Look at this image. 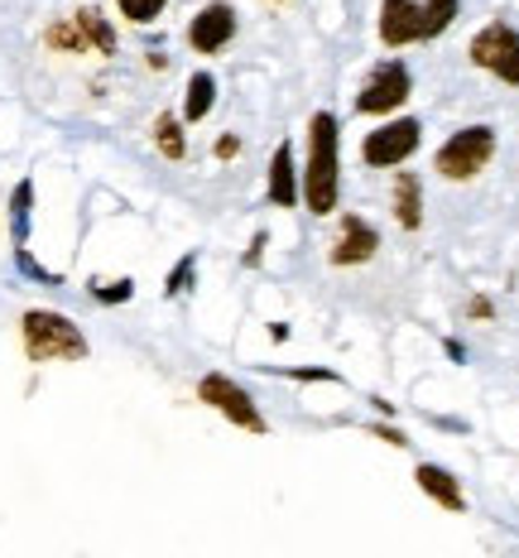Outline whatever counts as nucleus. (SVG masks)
I'll use <instances>...</instances> for the list:
<instances>
[{"instance_id":"nucleus-1","label":"nucleus","mask_w":519,"mask_h":558,"mask_svg":"<svg viewBox=\"0 0 519 558\" xmlns=\"http://www.w3.org/2000/svg\"><path fill=\"white\" fill-rule=\"evenodd\" d=\"M342 197V125L332 111L308 121V165H304V207L313 217H332Z\"/></svg>"},{"instance_id":"nucleus-2","label":"nucleus","mask_w":519,"mask_h":558,"mask_svg":"<svg viewBox=\"0 0 519 558\" xmlns=\"http://www.w3.org/2000/svg\"><path fill=\"white\" fill-rule=\"evenodd\" d=\"M20 337H25V356L34 366H53V362H87V337L67 313L53 308H29L20 318Z\"/></svg>"},{"instance_id":"nucleus-3","label":"nucleus","mask_w":519,"mask_h":558,"mask_svg":"<svg viewBox=\"0 0 519 558\" xmlns=\"http://www.w3.org/2000/svg\"><path fill=\"white\" fill-rule=\"evenodd\" d=\"M495 159V131L491 125H461L457 135H447L433 155V169L447 183H471L481 169Z\"/></svg>"},{"instance_id":"nucleus-4","label":"nucleus","mask_w":519,"mask_h":558,"mask_svg":"<svg viewBox=\"0 0 519 558\" xmlns=\"http://www.w3.org/2000/svg\"><path fill=\"white\" fill-rule=\"evenodd\" d=\"M467 58L481 68V73H491L495 83L519 87V34L505 25V20H491L486 29L471 34Z\"/></svg>"},{"instance_id":"nucleus-5","label":"nucleus","mask_w":519,"mask_h":558,"mask_svg":"<svg viewBox=\"0 0 519 558\" xmlns=\"http://www.w3.org/2000/svg\"><path fill=\"white\" fill-rule=\"evenodd\" d=\"M419 145H423V125L413 116H399V121L375 125L361 140V159H366V169H399V165H409Z\"/></svg>"},{"instance_id":"nucleus-6","label":"nucleus","mask_w":519,"mask_h":558,"mask_svg":"<svg viewBox=\"0 0 519 558\" xmlns=\"http://www.w3.org/2000/svg\"><path fill=\"white\" fill-rule=\"evenodd\" d=\"M198 400L212 404L217 414L231 418L236 428H246V434H270V424H264L260 404L250 400V395L240 390L231 376H217V371H212V376H202V380H198Z\"/></svg>"},{"instance_id":"nucleus-7","label":"nucleus","mask_w":519,"mask_h":558,"mask_svg":"<svg viewBox=\"0 0 519 558\" xmlns=\"http://www.w3.org/2000/svg\"><path fill=\"white\" fill-rule=\"evenodd\" d=\"M409 92H413L409 68H404L399 58H390V63H380L375 73L366 77L361 97H356V111L361 116H395L404 101H409Z\"/></svg>"},{"instance_id":"nucleus-8","label":"nucleus","mask_w":519,"mask_h":558,"mask_svg":"<svg viewBox=\"0 0 519 558\" xmlns=\"http://www.w3.org/2000/svg\"><path fill=\"white\" fill-rule=\"evenodd\" d=\"M236 5L231 0H207L198 15L188 20V44L193 53H222L231 39H236Z\"/></svg>"},{"instance_id":"nucleus-9","label":"nucleus","mask_w":519,"mask_h":558,"mask_svg":"<svg viewBox=\"0 0 519 558\" xmlns=\"http://www.w3.org/2000/svg\"><path fill=\"white\" fill-rule=\"evenodd\" d=\"M380 44L385 49H409L423 44V5L419 0H380Z\"/></svg>"},{"instance_id":"nucleus-10","label":"nucleus","mask_w":519,"mask_h":558,"mask_svg":"<svg viewBox=\"0 0 519 558\" xmlns=\"http://www.w3.org/2000/svg\"><path fill=\"white\" fill-rule=\"evenodd\" d=\"M375 251H380V231L366 222V217L346 213V217H342V236H337V246L328 251V260L337 265V270H351V265H366V260H371Z\"/></svg>"},{"instance_id":"nucleus-11","label":"nucleus","mask_w":519,"mask_h":558,"mask_svg":"<svg viewBox=\"0 0 519 558\" xmlns=\"http://www.w3.org/2000/svg\"><path fill=\"white\" fill-rule=\"evenodd\" d=\"M264 197H270L274 207H298L304 203V179L294 173V145L280 140L270 155V183H264Z\"/></svg>"},{"instance_id":"nucleus-12","label":"nucleus","mask_w":519,"mask_h":558,"mask_svg":"<svg viewBox=\"0 0 519 558\" xmlns=\"http://www.w3.org/2000/svg\"><path fill=\"white\" fill-rule=\"evenodd\" d=\"M413 482H419V492L429 496V501H437L443 510H453V515H461L467 510V496H461V482L447 468H437V462H419V472H413Z\"/></svg>"},{"instance_id":"nucleus-13","label":"nucleus","mask_w":519,"mask_h":558,"mask_svg":"<svg viewBox=\"0 0 519 558\" xmlns=\"http://www.w3.org/2000/svg\"><path fill=\"white\" fill-rule=\"evenodd\" d=\"M395 222L404 231L423 227V183H419V173H399L395 179Z\"/></svg>"},{"instance_id":"nucleus-14","label":"nucleus","mask_w":519,"mask_h":558,"mask_svg":"<svg viewBox=\"0 0 519 558\" xmlns=\"http://www.w3.org/2000/svg\"><path fill=\"white\" fill-rule=\"evenodd\" d=\"M217 107V77L212 73H193L188 77V97H183V121H207Z\"/></svg>"},{"instance_id":"nucleus-15","label":"nucleus","mask_w":519,"mask_h":558,"mask_svg":"<svg viewBox=\"0 0 519 558\" xmlns=\"http://www.w3.org/2000/svg\"><path fill=\"white\" fill-rule=\"evenodd\" d=\"M73 25H77V34L87 39V49H97L101 58L115 53V29L107 25V15H101V10H77Z\"/></svg>"},{"instance_id":"nucleus-16","label":"nucleus","mask_w":519,"mask_h":558,"mask_svg":"<svg viewBox=\"0 0 519 558\" xmlns=\"http://www.w3.org/2000/svg\"><path fill=\"white\" fill-rule=\"evenodd\" d=\"M155 145H159V155H164V159H173V165L188 155V140H183V125H178V116H173V111H164L155 121Z\"/></svg>"},{"instance_id":"nucleus-17","label":"nucleus","mask_w":519,"mask_h":558,"mask_svg":"<svg viewBox=\"0 0 519 558\" xmlns=\"http://www.w3.org/2000/svg\"><path fill=\"white\" fill-rule=\"evenodd\" d=\"M29 207H34V183H15L10 193V231H15V251H25V236H29Z\"/></svg>"},{"instance_id":"nucleus-18","label":"nucleus","mask_w":519,"mask_h":558,"mask_svg":"<svg viewBox=\"0 0 519 558\" xmlns=\"http://www.w3.org/2000/svg\"><path fill=\"white\" fill-rule=\"evenodd\" d=\"M419 5H423V39H437V34L453 29L461 0H419Z\"/></svg>"},{"instance_id":"nucleus-19","label":"nucleus","mask_w":519,"mask_h":558,"mask_svg":"<svg viewBox=\"0 0 519 558\" xmlns=\"http://www.w3.org/2000/svg\"><path fill=\"white\" fill-rule=\"evenodd\" d=\"M44 39H49V49H63V53H87V39H83V34H77L73 20H58V25H49V34H44Z\"/></svg>"},{"instance_id":"nucleus-20","label":"nucleus","mask_w":519,"mask_h":558,"mask_svg":"<svg viewBox=\"0 0 519 558\" xmlns=\"http://www.w3.org/2000/svg\"><path fill=\"white\" fill-rule=\"evenodd\" d=\"M115 5H121V15L131 20V25H155L169 0H115Z\"/></svg>"},{"instance_id":"nucleus-21","label":"nucleus","mask_w":519,"mask_h":558,"mask_svg":"<svg viewBox=\"0 0 519 558\" xmlns=\"http://www.w3.org/2000/svg\"><path fill=\"white\" fill-rule=\"evenodd\" d=\"M193 270H198V255H183V260L169 270V279H164V294H169V299L188 294V289H193Z\"/></svg>"},{"instance_id":"nucleus-22","label":"nucleus","mask_w":519,"mask_h":558,"mask_svg":"<svg viewBox=\"0 0 519 558\" xmlns=\"http://www.w3.org/2000/svg\"><path fill=\"white\" fill-rule=\"evenodd\" d=\"M91 294H97V304H125L135 294V279H111V284H97Z\"/></svg>"},{"instance_id":"nucleus-23","label":"nucleus","mask_w":519,"mask_h":558,"mask_svg":"<svg viewBox=\"0 0 519 558\" xmlns=\"http://www.w3.org/2000/svg\"><path fill=\"white\" fill-rule=\"evenodd\" d=\"M371 434H375V438H385V444H390V448H409V438H404V434H399V428H395V424H375V428H371Z\"/></svg>"},{"instance_id":"nucleus-24","label":"nucleus","mask_w":519,"mask_h":558,"mask_svg":"<svg viewBox=\"0 0 519 558\" xmlns=\"http://www.w3.org/2000/svg\"><path fill=\"white\" fill-rule=\"evenodd\" d=\"M240 155V140L236 135H222L217 140V159H236Z\"/></svg>"},{"instance_id":"nucleus-25","label":"nucleus","mask_w":519,"mask_h":558,"mask_svg":"<svg viewBox=\"0 0 519 558\" xmlns=\"http://www.w3.org/2000/svg\"><path fill=\"white\" fill-rule=\"evenodd\" d=\"M467 313H471V318H491V299H471V304H467Z\"/></svg>"},{"instance_id":"nucleus-26","label":"nucleus","mask_w":519,"mask_h":558,"mask_svg":"<svg viewBox=\"0 0 519 558\" xmlns=\"http://www.w3.org/2000/svg\"><path fill=\"white\" fill-rule=\"evenodd\" d=\"M264 241H270V236H264V231H260V236H256V241H250V251H246V265H256V260H260V251H264Z\"/></svg>"}]
</instances>
